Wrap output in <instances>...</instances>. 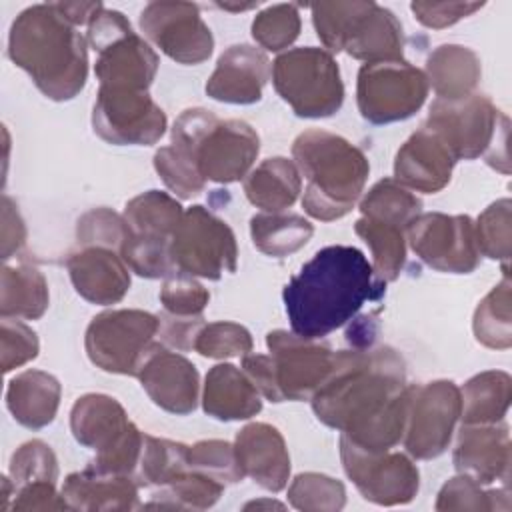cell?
I'll list each match as a JSON object with an SVG mask.
<instances>
[{
	"mask_svg": "<svg viewBox=\"0 0 512 512\" xmlns=\"http://www.w3.org/2000/svg\"><path fill=\"white\" fill-rule=\"evenodd\" d=\"M316 418L370 452L392 450L406 426L408 384L390 346L336 352L328 380L310 398Z\"/></svg>",
	"mask_w": 512,
	"mask_h": 512,
	"instance_id": "1",
	"label": "cell"
},
{
	"mask_svg": "<svg viewBox=\"0 0 512 512\" xmlns=\"http://www.w3.org/2000/svg\"><path fill=\"white\" fill-rule=\"evenodd\" d=\"M386 284L354 246L318 250L284 286L282 298L294 334L318 340L350 322L360 308L380 296Z\"/></svg>",
	"mask_w": 512,
	"mask_h": 512,
	"instance_id": "2",
	"label": "cell"
},
{
	"mask_svg": "<svg viewBox=\"0 0 512 512\" xmlns=\"http://www.w3.org/2000/svg\"><path fill=\"white\" fill-rule=\"evenodd\" d=\"M8 56L50 100H72L86 84V40L54 2L28 6L16 16L8 34Z\"/></svg>",
	"mask_w": 512,
	"mask_h": 512,
	"instance_id": "3",
	"label": "cell"
},
{
	"mask_svg": "<svg viewBox=\"0 0 512 512\" xmlns=\"http://www.w3.org/2000/svg\"><path fill=\"white\" fill-rule=\"evenodd\" d=\"M294 164L306 180L302 208L320 222L346 216L360 200L370 164L350 140L328 130L310 128L292 144Z\"/></svg>",
	"mask_w": 512,
	"mask_h": 512,
	"instance_id": "4",
	"label": "cell"
},
{
	"mask_svg": "<svg viewBox=\"0 0 512 512\" xmlns=\"http://www.w3.org/2000/svg\"><path fill=\"white\" fill-rule=\"evenodd\" d=\"M172 144L196 164L204 180L216 184L246 178L260 152V138L248 122L220 120L206 108H188L176 118Z\"/></svg>",
	"mask_w": 512,
	"mask_h": 512,
	"instance_id": "5",
	"label": "cell"
},
{
	"mask_svg": "<svg viewBox=\"0 0 512 512\" xmlns=\"http://www.w3.org/2000/svg\"><path fill=\"white\" fill-rule=\"evenodd\" d=\"M314 30L324 50L346 52L364 62L398 60L404 30L388 8L376 2H320L310 6Z\"/></svg>",
	"mask_w": 512,
	"mask_h": 512,
	"instance_id": "6",
	"label": "cell"
},
{
	"mask_svg": "<svg viewBox=\"0 0 512 512\" xmlns=\"http://www.w3.org/2000/svg\"><path fill=\"white\" fill-rule=\"evenodd\" d=\"M450 148L456 160L486 158L488 166L508 174V118L488 96L470 94L460 100L436 98L424 122Z\"/></svg>",
	"mask_w": 512,
	"mask_h": 512,
	"instance_id": "7",
	"label": "cell"
},
{
	"mask_svg": "<svg viewBox=\"0 0 512 512\" xmlns=\"http://www.w3.org/2000/svg\"><path fill=\"white\" fill-rule=\"evenodd\" d=\"M70 430L78 444L94 450V460L88 466L134 478L144 432L116 398L96 392L80 396L70 410Z\"/></svg>",
	"mask_w": 512,
	"mask_h": 512,
	"instance_id": "8",
	"label": "cell"
},
{
	"mask_svg": "<svg viewBox=\"0 0 512 512\" xmlns=\"http://www.w3.org/2000/svg\"><path fill=\"white\" fill-rule=\"evenodd\" d=\"M270 76L278 96L300 118H328L342 108L340 68L324 48L302 46L280 52Z\"/></svg>",
	"mask_w": 512,
	"mask_h": 512,
	"instance_id": "9",
	"label": "cell"
},
{
	"mask_svg": "<svg viewBox=\"0 0 512 512\" xmlns=\"http://www.w3.org/2000/svg\"><path fill=\"white\" fill-rule=\"evenodd\" d=\"M88 44L98 54L94 72L100 86L148 90L158 72V54L150 42L132 30L128 18L102 8L88 24Z\"/></svg>",
	"mask_w": 512,
	"mask_h": 512,
	"instance_id": "10",
	"label": "cell"
},
{
	"mask_svg": "<svg viewBox=\"0 0 512 512\" xmlns=\"http://www.w3.org/2000/svg\"><path fill=\"white\" fill-rule=\"evenodd\" d=\"M160 318L138 308L106 310L86 328L84 348L90 362L110 374L136 376L156 344Z\"/></svg>",
	"mask_w": 512,
	"mask_h": 512,
	"instance_id": "11",
	"label": "cell"
},
{
	"mask_svg": "<svg viewBox=\"0 0 512 512\" xmlns=\"http://www.w3.org/2000/svg\"><path fill=\"white\" fill-rule=\"evenodd\" d=\"M428 90L424 72L404 58L364 62L358 70L356 102L364 120L390 124L414 116Z\"/></svg>",
	"mask_w": 512,
	"mask_h": 512,
	"instance_id": "12",
	"label": "cell"
},
{
	"mask_svg": "<svg viewBox=\"0 0 512 512\" xmlns=\"http://www.w3.org/2000/svg\"><path fill=\"white\" fill-rule=\"evenodd\" d=\"M170 254L176 270L208 280L234 272L238 264L232 228L200 204L184 210L170 242Z\"/></svg>",
	"mask_w": 512,
	"mask_h": 512,
	"instance_id": "13",
	"label": "cell"
},
{
	"mask_svg": "<svg viewBox=\"0 0 512 512\" xmlns=\"http://www.w3.org/2000/svg\"><path fill=\"white\" fill-rule=\"evenodd\" d=\"M460 420V388L452 380L408 386L402 444L416 460H432L446 452Z\"/></svg>",
	"mask_w": 512,
	"mask_h": 512,
	"instance_id": "14",
	"label": "cell"
},
{
	"mask_svg": "<svg viewBox=\"0 0 512 512\" xmlns=\"http://www.w3.org/2000/svg\"><path fill=\"white\" fill-rule=\"evenodd\" d=\"M340 460L346 476L368 502L400 506L418 494L420 474L414 460L404 452H370L340 436Z\"/></svg>",
	"mask_w": 512,
	"mask_h": 512,
	"instance_id": "15",
	"label": "cell"
},
{
	"mask_svg": "<svg viewBox=\"0 0 512 512\" xmlns=\"http://www.w3.org/2000/svg\"><path fill=\"white\" fill-rule=\"evenodd\" d=\"M406 242L424 264L446 274H470L482 258L468 214L420 212L406 228Z\"/></svg>",
	"mask_w": 512,
	"mask_h": 512,
	"instance_id": "16",
	"label": "cell"
},
{
	"mask_svg": "<svg viewBox=\"0 0 512 512\" xmlns=\"http://www.w3.org/2000/svg\"><path fill=\"white\" fill-rule=\"evenodd\" d=\"M92 128L114 146H152L166 132V114L148 90L100 86L92 108Z\"/></svg>",
	"mask_w": 512,
	"mask_h": 512,
	"instance_id": "17",
	"label": "cell"
},
{
	"mask_svg": "<svg viewBox=\"0 0 512 512\" xmlns=\"http://www.w3.org/2000/svg\"><path fill=\"white\" fill-rule=\"evenodd\" d=\"M266 346L280 402L310 400L336 364V352L328 346L288 330L268 332Z\"/></svg>",
	"mask_w": 512,
	"mask_h": 512,
	"instance_id": "18",
	"label": "cell"
},
{
	"mask_svg": "<svg viewBox=\"0 0 512 512\" xmlns=\"http://www.w3.org/2000/svg\"><path fill=\"white\" fill-rule=\"evenodd\" d=\"M144 38L178 64L194 66L212 56L214 36L192 2H150L140 12Z\"/></svg>",
	"mask_w": 512,
	"mask_h": 512,
	"instance_id": "19",
	"label": "cell"
},
{
	"mask_svg": "<svg viewBox=\"0 0 512 512\" xmlns=\"http://www.w3.org/2000/svg\"><path fill=\"white\" fill-rule=\"evenodd\" d=\"M136 378L148 398L162 410L186 416L196 410L200 394V374L196 366L180 352L154 344L142 362Z\"/></svg>",
	"mask_w": 512,
	"mask_h": 512,
	"instance_id": "20",
	"label": "cell"
},
{
	"mask_svg": "<svg viewBox=\"0 0 512 512\" xmlns=\"http://www.w3.org/2000/svg\"><path fill=\"white\" fill-rule=\"evenodd\" d=\"M452 462L458 474L476 480L482 486L510 480L512 444L504 422L462 424L458 430Z\"/></svg>",
	"mask_w": 512,
	"mask_h": 512,
	"instance_id": "21",
	"label": "cell"
},
{
	"mask_svg": "<svg viewBox=\"0 0 512 512\" xmlns=\"http://www.w3.org/2000/svg\"><path fill=\"white\" fill-rule=\"evenodd\" d=\"M270 72L272 64L260 48L234 44L220 54L206 82V94L226 104H254L262 98Z\"/></svg>",
	"mask_w": 512,
	"mask_h": 512,
	"instance_id": "22",
	"label": "cell"
},
{
	"mask_svg": "<svg viewBox=\"0 0 512 512\" xmlns=\"http://www.w3.org/2000/svg\"><path fill=\"white\" fill-rule=\"evenodd\" d=\"M456 162L440 136L422 126L396 152L394 180L408 190L436 194L448 186Z\"/></svg>",
	"mask_w": 512,
	"mask_h": 512,
	"instance_id": "23",
	"label": "cell"
},
{
	"mask_svg": "<svg viewBox=\"0 0 512 512\" xmlns=\"http://www.w3.org/2000/svg\"><path fill=\"white\" fill-rule=\"evenodd\" d=\"M66 268L74 290L90 304H116L130 288V268L110 248L84 246L68 256Z\"/></svg>",
	"mask_w": 512,
	"mask_h": 512,
	"instance_id": "24",
	"label": "cell"
},
{
	"mask_svg": "<svg viewBox=\"0 0 512 512\" xmlns=\"http://www.w3.org/2000/svg\"><path fill=\"white\" fill-rule=\"evenodd\" d=\"M244 476L268 492H280L290 480V454L280 430L266 422L246 424L234 440Z\"/></svg>",
	"mask_w": 512,
	"mask_h": 512,
	"instance_id": "25",
	"label": "cell"
},
{
	"mask_svg": "<svg viewBox=\"0 0 512 512\" xmlns=\"http://www.w3.org/2000/svg\"><path fill=\"white\" fill-rule=\"evenodd\" d=\"M138 484L132 476L100 472L86 466L80 472L66 476L62 484V496L66 498L70 510H136Z\"/></svg>",
	"mask_w": 512,
	"mask_h": 512,
	"instance_id": "26",
	"label": "cell"
},
{
	"mask_svg": "<svg viewBox=\"0 0 512 512\" xmlns=\"http://www.w3.org/2000/svg\"><path fill=\"white\" fill-rule=\"evenodd\" d=\"M260 396L244 370L234 364H216L204 378L202 408L222 422L248 420L262 410Z\"/></svg>",
	"mask_w": 512,
	"mask_h": 512,
	"instance_id": "27",
	"label": "cell"
},
{
	"mask_svg": "<svg viewBox=\"0 0 512 512\" xmlns=\"http://www.w3.org/2000/svg\"><path fill=\"white\" fill-rule=\"evenodd\" d=\"M62 386L56 376L44 370H24L6 388V406L14 420L26 428L48 426L58 412Z\"/></svg>",
	"mask_w": 512,
	"mask_h": 512,
	"instance_id": "28",
	"label": "cell"
},
{
	"mask_svg": "<svg viewBox=\"0 0 512 512\" xmlns=\"http://www.w3.org/2000/svg\"><path fill=\"white\" fill-rule=\"evenodd\" d=\"M422 72L428 80V88H432L438 98L460 100L474 94L482 76V64L472 48L442 44L428 54Z\"/></svg>",
	"mask_w": 512,
	"mask_h": 512,
	"instance_id": "29",
	"label": "cell"
},
{
	"mask_svg": "<svg viewBox=\"0 0 512 512\" xmlns=\"http://www.w3.org/2000/svg\"><path fill=\"white\" fill-rule=\"evenodd\" d=\"M302 192V176L284 156L262 160L244 178V194L256 208L264 212H280L290 208Z\"/></svg>",
	"mask_w": 512,
	"mask_h": 512,
	"instance_id": "30",
	"label": "cell"
},
{
	"mask_svg": "<svg viewBox=\"0 0 512 512\" xmlns=\"http://www.w3.org/2000/svg\"><path fill=\"white\" fill-rule=\"evenodd\" d=\"M512 400V378L502 370H486L472 376L460 388L462 424L502 422Z\"/></svg>",
	"mask_w": 512,
	"mask_h": 512,
	"instance_id": "31",
	"label": "cell"
},
{
	"mask_svg": "<svg viewBox=\"0 0 512 512\" xmlns=\"http://www.w3.org/2000/svg\"><path fill=\"white\" fill-rule=\"evenodd\" d=\"M50 302L48 282L34 266H4L0 288L2 318L38 320Z\"/></svg>",
	"mask_w": 512,
	"mask_h": 512,
	"instance_id": "32",
	"label": "cell"
},
{
	"mask_svg": "<svg viewBox=\"0 0 512 512\" xmlns=\"http://www.w3.org/2000/svg\"><path fill=\"white\" fill-rule=\"evenodd\" d=\"M314 234V226L300 214L262 212L250 218V236L266 256L284 258L298 252Z\"/></svg>",
	"mask_w": 512,
	"mask_h": 512,
	"instance_id": "33",
	"label": "cell"
},
{
	"mask_svg": "<svg viewBox=\"0 0 512 512\" xmlns=\"http://www.w3.org/2000/svg\"><path fill=\"white\" fill-rule=\"evenodd\" d=\"M182 214L184 210L174 196L160 190H148L128 200L122 216L132 234L172 240Z\"/></svg>",
	"mask_w": 512,
	"mask_h": 512,
	"instance_id": "34",
	"label": "cell"
},
{
	"mask_svg": "<svg viewBox=\"0 0 512 512\" xmlns=\"http://www.w3.org/2000/svg\"><path fill=\"white\" fill-rule=\"evenodd\" d=\"M354 230L372 252L374 278L382 284L394 282L406 264V230L364 216L356 220Z\"/></svg>",
	"mask_w": 512,
	"mask_h": 512,
	"instance_id": "35",
	"label": "cell"
},
{
	"mask_svg": "<svg viewBox=\"0 0 512 512\" xmlns=\"http://www.w3.org/2000/svg\"><path fill=\"white\" fill-rule=\"evenodd\" d=\"M510 276L504 266L502 280L478 302L472 318L474 338L492 350L512 346V310H510Z\"/></svg>",
	"mask_w": 512,
	"mask_h": 512,
	"instance_id": "36",
	"label": "cell"
},
{
	"mask_svg": "<svg viewBox=\"0 0 512 512\" xmlns=\"http://www.w3.org/2000/svg\"><path fill=\"white\" fill-rule=\"evenodd\" d=\"M420 210V198L394 178L378 180L360 198V214L364 218L392 224L402 230L410 226V222L420 214Z\"/></svg>",
	"mask_w": 512,
	"mask_h": 512,
	"instance_id": "37",
	"label": "cell"
},
{
	"mask_svg": "<svg viewBox=\"0 0 512 512\" xmlns=\"http://www.w3.org/2000/svg\"><path fill=\"white\" fill-rule=\"evenodd\" d=\"M188 470V446L144 434L134 480L144 488H162Z\"/></svg>",
	"mask_w": 512,
	"mask_h": 512,
	"instance_id": "38",
	"label": "cell"
},
{
	"mask_svg": "<svg viewBox=\"0 0 512 512\" xmlns=\"http://www.w3.org/2000/svg\"><path fill=\"white\" fill-rule=\"evenodd\" d=\"M224 494V484L216 478L186 470L162 488H156L152 500L144 508H176V510H206L212 508Z\"/></svg>",
	"mask_w": 512,
	"mask_h": 512,
	"instance_id": "39",
	"label": "cell"
},
{
	"mask_svg": "<svg viewBox=\"0 0 512 512\" xmlns=\"http://www.w3.org/2000/svg\"><path fill=\"white\" fill-rule=\"evenodd\" d=\"M434 508L438 512H450V510H508L510 508V492L508 486L496 488V490H484L482 484L476 480L458 474L444 482V486L438 492Z\"/></svg>",
	"mask_w": 512,
	"mask_h": 512,
	"instance_id": "40",
	"label": "cell"
},
{
	"mask_svg": "<svg viewBox=\"0 0 512 512\" xmlns=\"http://www.w3.org/2000/svg\"><path fill=\"white\" fill-rule=\"evenodd\" d=\"M288 502L304 512H338L346 504V488L332 476L302 472L288 486Z\"/></svg>",
	"mask_w": 512,
	"mask_h": 512,
	"instance_id": "41",
	"label": "cell"
},
{
	"mask_svg": "<svg viewBox=\"0 0 512 512\" xmlns=\"http://www.w3.org/2000/svg\"><path fill=\"white\" fill-rule=\"evenodd\" d=\"M170 242L172 240L128 232L120 246V256L130 272H136L142 278H166L176 272L170 254Z\"/></svg>",
	"mask_w": 512,
	"mask_h": 512,
	"instance_id": "42",
	"label": "cell"
},
{
	"mask_svg": "<svg viewBox=\"0 0 512 512\" xmlns=\"http://www.w3.org/2000/svg\"><path fill=\"white\" fill-rule=\"evenodd\" d=\"M302 20L296 4H274L260 10L252 20V38L264 50L282 52L300 34Z\"/></svg>",
	"mask_w": 512,
	"mask_h": 512,
	"instance_id": "43",
	"label": "cell"
},
{
	"mask_svg": "<svg viewBox=\"0 0 512 512\" xmlns=\"http://www.w3.org/2000/svg\"><path fill=\"white\" fill-rule=\"evenodd\" d=\"M510 198H500L492 202L474 222L476 244L480 256L490 260H500L508 266L510 260Z\"/></svg>",
	"mask_w": 512,
	"mask_h": 512,
	"instance_id": "44",
	"label": "cell"
},
{
	"mask_svg": "<svg viewBox=\"0 0 512 512\" xmlns=\"http://www.w3.org/2000/svg\"><path fill=\"white\" fill-rule=\"evenodd\" d=\"M154 170L158 172L166 188L182 200L198 196L206 186V180L198 172L196 164L174 144L156 150Z\"/></svg>",
	"mask_w": 512,
	"mask_h": 512,
	"instance_id": "45",
	"label": "cell"
},
{
	"mask_svg": "<svg viewBox=\"0 0 512 512\" xmlns=\"http://www.w3.org/2000/svg\"><path fill=\"white\" fill-rule=\"evenodd\" d=\"M188 468L208 474L224 486L236 484L244 478L234 444L226 440H200L188 446Z\"/></svg>",
	"mask_w": 512,
	"mask_h": 512,
	"instance_id": "46",
	"label": "cell"
},
{
	"mask_svg": "<svg viewBox=\"0 0 512 512\" xmlns=\"http://www.w3.org/2000/svg\"><path fill=\"white\" fill-rule=\"evenodd\" d=\"M8 476L14 484V492L26 484L58 480V460L52 448L42 440L24 442L10 458Z\"/></svg>",
	"mask_w": 512,
	"mask_h": 512,
	"instance_id": "47",
	"label": "cell"
},
{
	"mask_svg": "<svg viewBox=\"0 0 512 512\" xmlns=\"http://www.w3.org/2000/svg\"><path fill=\"white\" fill-rule=\"evenodd\" d=\"M194 350L204 358H236L246 356L252 352V334L236 322L218 320L204 324L196 342Z\"/></svg>",
	"mask_w": 512,
	"mask_h": 512,
	"instance_id": "48",
	"label": "cell"
},
{
	"mask_svg": "<svg viewBox=\"0 0 512 512\" xmlns=\"http://www.w3.org/2000/svg\"><path fill=\"white\" fill-rule=\"evenodd\" d=\"M126 236L128 226L124 216L104 206L84 212L76 222V238L80 248L102 246L120 252V246Z\"/></svg>",
	"mask_w": 512,
	"mask_h": 512,
	"instance_id": "49",
	"label": "cell"
},
{
	"mask_svg": "<svg viewBox=\"0 0 512 512\" xmlns=\"http://www.w3.org/2000/svg\"><path fill=\"white\" fill-rule=\"evenodd\" d=\"M210 300V292L190 274L172 272L160 288V302L168 314L200 316Z\"/></svg>",
	"mask_w": 512,
	"mask_h": 512,
	"instance_id": "50",
	"label": "cell"
},
{
	"mask_svg": "<svg viewBox=\"0 0 512 512\" xmlns=\"http://www.w3.org/2000/svg\"><path fill=\"white\" fill-rule=\"evenodd\" d=\"M40 342L36 332L20 322L18 318H2L0 326V352H2V372L8 374L38 356Z\"/></svg>",
	"mask_w": 512,
	"mask_h": 512,
	"instance_id": "51",
	"label": "cell"
},
{
	"mask_svg": "<svg viewBox=\"0 0 512 512\" xmlns=\"http://www.w3.org/2000/svg\"><path fill=\"white\" fill-rule=\"evenodd\" d=\"M484 4L486 2H412L410 10L422 26L442 30L472 16L476 10L484 8Z\"/></svg>",
	"mask_w": 512,
	"mask_h": 512,
	"instance_id": "52",
	"label": "cell"
},
{
	"mask_svg": "<svg viewBox=\"0 0 512 512\" xmlns=\"http://www.w3.org/2000/svg\"><path fill=\"white\" fill-rule=\"evenodd\" d=\"M68 502L62 492L56 490V482L40 480L26 484L14 492L10 510L12 512H34V510H68Z\"/></svg>",
	"mask_w": 512,
	"mask_h": 512,
	"instance_id": "53",
	"label": "cell"
},
{
	"mask_svg": "<svg viewBox=\"0 0 512 512\" xmlns=\"http://www.w3.org/2000/svg\"><path fill=\"white\" fill-rule=\"evenodd\" d=\"M160 318V330L158 334L164 338L168 346H172L176 352H188L194 348V342L206 324L202 314L200 316H174V314H162Z\"/></svg>",
	"mask_w": 512,
	"mask_h": 512,
	"instance_id": "54",
	"label": "cell"
},
{
	"mask_svg": "<svg viewBox=\"0 0 512 512\" xmlns=\"http://www.w3.org/2000/svg\"><path fill=\"white\" fill-rule=\"evenodd\" d=\"M26 244V226L18 206L2 196V258L8 260Z\"/></svg>",
	"mask_w": 512,
	"mask_h": 512,
	"instance_id": "55",
	"label": "cell"
},
{
	"mask_svg": "<svg viewBox=\"0 0 512 512\" xmlns=\"http://www.w3.org/2000/svg\"><path fill=\"white\" fill-rule=\"evenodd\" d=\"M242 370L246 372V376L252 380V384L258 388V392L278 404L280 396L274 384V374H272V362H270V354H246L242 356Z\"/></svg>",
	"mask_w": 512,
	"mask_h": 512,
	"instance_id": "56",
	"label": "cell"
},
{
	"mask_svg": "<svg viewBox=\"0 0 512 512\" xmlns=\"http://www.w3.org/2000/svg\"><path fill=\"white\" fill-rule=\"evenodd\" d=\"M54 6L76 28L88 26L94 20V16L104 8L100 2H54Z\"/></svg>",
	"mask_w": 512,
	"mask_h": 512,
	"instance_id": "57",
	"label": "cell"
},
{
	"mask_svg": "<svg viewBox=\"0 0 512 512\" xmlns=\"http://www.w3.org/2000/svg\"><path fill=\"white\" fill-rule=\"evenodd\" d=\"M252 508H278V510H284V504L276 502V500H254V502H248L244 506V510H252Z\"/></svg>",
	"mask_w": 512,
	"mask_h": 512,
	"instance_id": "58",
	"label": "cell"
},
{
	"mask_svg": "<svg viewBox=\"0 0 512 512\" xmlns=\"http://www.w3.org/2000/svg\"><path fill=\"white\" fill-rule=\"evenodd\" d=\"M222 10H230V12H244V10H250V8H256V4H218Z\"/></svg>",
	"mask_w": 512,
	"mask_h": 512,
	"instance_id": "59",
	"label": "cell"
}]
</instances>
